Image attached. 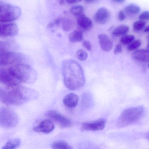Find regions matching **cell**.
<instances>
[{
	"label": "cell",
	"mask_w": 149,
	"mask_h": 149,
	"mask_svg": "<svg viewBox=\"0 0 149 149\" xmlns=\"http://www.w3.org/2000/svg\"><path fill=\"white\" fill-rule=\"evenodd\" d=\"M84 10V7L81 5H76L73 6L71 8L70 12L72 15L75 16H79L83 14Z\"/></svg>",
	"instance_id": "26"
},
{
	"label": "cell",
	"mask_w": 149,
	"mask_h": 149,
	"mask_svg": "<svg viewBox=\"0 0 149 149\" xmlns=\"http://www.w3.org/2000/svg\"><path fill=\"white\" fill-rule=\"evenodd\" d=\"M19 48L15 40L8 39L0 41V54L9 51H13Z\"/></svg>",
	"instance_id": "14"
},
{
	"label": "cell",
	"mask_w": 149,
	"mask_h": 149,
	"mask_svg": "<svg viewBox=\"0 0 149 149\" xmlns=\"http://www.w3.org/2000/svg\"><path fill=\"white\" fill-rule=\"evenodd\" d=\"M68 3L71 4V3H75L78 1H80L79 0H66Z\"/></svg>",
	"instance_id": "35"
},
{
	"label": "cell",
	"mask_w": 149,
	"mask_h": 149,
	"mask_svg": "<svg viewBox=\"0 0 149 149\" xmlns=\"http://www.w3.org/2000/svg\"><path fill=\"white\" fill-rule=\"evenodd\" d=\"M129 27L127 25H121L118 26L113 30L112 35L114 36L118 37L123 36L129 31Z\"/></svg>",
	"instance_id": "21"
},
{
	"label": "cell",
	"mask_w": 149,
	"mask_h": 149,
	"mask_svg": "<svg viewBox=\"0 0 149 149\" xmlns=\"http://www.w3.org/2000/svg\"><path fill=\"white\" fill-rule=\"evenodd\" d=\"M0 101L7 105L21 106L25 101L15 92L8 89L4 90L0 87Z\"/></svg>",
	"instance_id": "7"
},
{
	"label": "cell",
	"mask_w": 149,
	"mask_h": 149,
	"mask_svg": "<svg viewBox=\"0 0 149 149\" xmlns=\"http://www.w3.org/2000/svg\"><path fill=\"white\" fill-rule=\"evenodd\" d=\"M52 147L53 149H71V147L67 143L63 141H57L52 143Z\"/></svg>",
	"instance_id": "24"
},
{
	"label": "cell",
	"mask_w": 149,
	"mask_h": 149,
	"mask_svg": "<svg viewBox=\"0 0 149 149\" xmlns=\"http://www.w3.org/2000/svg\"><path fill=\"white\" fill-rule=\"evenodd\" d=\"M148 40H149V36H148Z\"/></svg>",
	"instance_id": "42"
},
{
	"label": "cell",
	"mask_w": 149,
	"mask_h": 149,
	"mask_svg": "<svg viewBox=\"0 0 149 149\" xmlns=\"http://www.w3.org/2000/svg\"><path fill=\"white\" fill-rule=\"evenodd\" d=\"M141 45V42L140 39H136L132 41L128 45L127 49L130 51H133L137 50Z\"/></svg>",
	"instance_id": "25"
},
{
	"label": "cell",
	"mask_w": 149,
	"mask_h": 149,
	"mask_svg": "<svg viewBox=\"0 0 149 149\" xmlns=\"http://www.w3.org/2000/svg\"><path fill=\"white\" fill-rule=\"evenodd\" d=\"M60 24L62 29L65 31H70L73 29L74 27V24L73 21L67 17L61 18Z\"/></svg>",
	"instance_id": "19"
},
{
	"label": "cell",
	"mask_w": 149,
	"mask_h": 149,
	"mask_svg": "<svg viewBox=\"0 0 149 149\" xmlns=\"http://www.w3.org/2000/svg\"><path fill=\"white\" fill-rule=\"evenodd\" d=\"M79 99V97L76 94L71 93L65 97L63 102L67 108H73L77 106Z\"/></svg>",
	"instance_id": "18"
},
{
	"label": "cell",
	"mask_w": 149,
	"mask_h": 149,
	"mask_svg": "<svg viewBox=\"0 0 149 149\" xmlns=\"http://www.w3.org/2000/svg\"><path fill=\"white\" fill-rule=\"evenodd\" d=\"M62 72L64 81L70 90H77L84 86L85 78L80 65L72 59H67L63 62Z\"/></svg>",
	"instance_id": "1"
},
{
	"label": "cell",
	"mask_w": 149,
	"mask_h": 149,
	"mask_svg": "<svg viewBox=\"0 0 149 149\" xmlns=\"http://www.w3.org/2000/svg\"><path fill=\"white\" fill-rule=\"evenodd\" d=\"M76 56L80 61H85L87 58L88 54L84 50L80 49L76 52Z\"/></svg>",
	"instance_id": "29"
},
{
	"label": "cell",
	"mask_w": 149,
	"mask_h": 149,
	"mask_svg": "<svg viewBox=\"0 0 149 149\" xmlns=\"http://www.w3.org/2000/svg\"><path fill=\"white\" fill-rule=\"evenodd\" d=\"M146 137H147V139L149 141V133H148L147 135H146Z\"/></svg>",
	"instance_id": "40"
},
{
	"label": "cell",
	"mask_w": 149,
	"mask_h": 149,
	"mask_svg": "<svg viewBox=\"0 0 149 149\" xmlns=\"http://www.w3.org/2000/svg\"><path fill=\"white\" fill-rule=\"evenodd\" d=\"M18 31V27L15 23L0 21V37L14 36L17 34Z\"/></svg>",
	"instance_id": "8"
},
{
	"label": "cell",
	"mask_w": 149,
	"mask_h": 149,
	"mask_svg": "<svg viewBox=\"0 0 149 149\" xmlns=\"http://www.w3.org/2000/svg\"><path fill=\"white\" fill-rule=\"evenodd\" d=\"M106 124L105 120H99L92 122L83 123L82 129L86 131H99L104 129Z\"/></svg>",
	"instance_id": "13"
},
{
	"label": "cell",
	"mask_w": 149,
	"mask_h": 149,
	"mask_svg": "<svg viewBox=\"0 0 149 149\" xmlns=\"http://www.w3.org/2000/svg\"><path fill=\"white\" fill-rule=\"evenodd\" d=\"M113 2L116 3H122L124 2L126 0H112Z\"/></svg>",
	"instance_id": "36"
},
{
	"label": "cell",
	"mask_w": 149,
	"mask_h": 149,
	"mask_svg": "<svg viewBox=\"0 0 149 149\" xmlns=\"http://www.w3.org/2000/svg\"><path fill=\"white\" fill-rule=\"evenodd\" d=\"M110 11L105 8H101L99 9L95 15L94 19L95 21L99 24L107 23L110 17Z\"/></svg>",
	"instance_id": "11"
},
{
	"label": "cell",
	"mask_w": 149,
	"mask_h": 149,
	"mask_svg": "<svg viewBox=\"0 0 149 149\" xmlns=\"http://www.w3.org/2000/svg\"><path fill=\"white\" fill-rule=\"evenodd\" d=\"M140 20H149V11H145L139 16Z\"/></svg>",
	"instance_id": "30"
},
{
	"label": "cell",
	"mask_w": 149,
	"mask_h": 149,
	"mask_svg": "<svg viewBox=\"0 0 149 149\" xmlns=\"http://www.w3.org/2000/svg\"><path fill=\"white\" fill-rule=\"evenodd\" d=\"M146 22L144 20H140L135 22L133 24V29L135 31H139L145 27Z\"/></svg>",
	"instance_id": "28"
},
{
	"label": "cell",
	"mask_w": 149,
	"mask_h": 149,
	"mask_svg": "<svg viewBox=\"0 0 149 149\" xmlns=\"http://www.w3.org/2000/svg\"><path fill=\"white\" fill-rule=\"evenodd\" d=\"M0 83L8 88L20 84V82L13 77L8 70L0 68Z\"/></svg>",
	"instance_id": "10"
},
{
	"label": "cell",
	"mask_w": 149,
	"mask_h": 149,
	"mask_svg": "<svg viewBox=\"0 0 149 149\" xmlns=\"http://www.w3.org/2000/svg\"><path fill=\"white\" fill-rule=\"evenodd\" d=\"M77 23L78 26L82 29L88 30L93 27V22L91 19L84 14L77 17Z\"/></svg>",
	"instance_id": "17"
},
{
	"label": "cell",
	"mask_w": 149,
	"mask_h": 149,
	"mask_svg": "<svg viewBox=\"0 0 149 149\" xmlns=\"http://www.w3.org/2000/svg\"><path fill=\"white\" fill-rule=\"evenodd\" d=\"M65 3V0H59V3H60V4H64V3Z\"/></svg>",
	"instance_id": "39"
},
{
	"label": "cell",
	"mask_w": 149,
	"mask_h": 149,
	"mask_svg": "<svg viewBox=\"0 0 149 149\" xmlns=\"http://www.w3.org/2000/svg\"><path fill=\"white\" fill-rule=\"evenodd\" d=\"M21 15L19 7L0 1V21L12 22L17 20Z\"/></svg>",
	"instance_id": "4"
},
{
	"label": "cell",
	"mask_w": 149,
	"mask_h": 149,
	"mask_svg": "<svg viewBox=\"0 0 149 149\" xmlns=\"http://www.w3.org/2000/svg\"><path fill=\"white\" fill-rule=\"evenodd\" d=\"M21 144V140L18 138L13 139L8 141L2 148L4 149H15L19 147Z\"/></svg>",
	"instance_id": "23"
},
{
	"label": "cell",
	"mask_w": 149,
	"mask_h": 149,
	"mask_svg": "<svg viewBox=\"0 0 149 149\" xmlns=\"http://www.w3.org/2000/svg\"><path fill=\"white\" fill-rule=\"evenodd\" d=\"M141 8L138 5L134 3L128 4L124 8V12L128 15H137L141 11Z\"/></svg>",
	"instance_id": "20"
},
{
	"label": "cell",
	"mask_w": 149,
	"mask_h": 149,
	"mask_svg": "<svg viewBox=\"0 0 149 149\" xmlns=\"http://www.w3.org/2000/svg\"><path fill=\"white\" fill-rule=\"evenodd\" d=\"M82 45L84 48H86L89 51L92 50V44H91V43L88 40H85V41H83V43H82Z\"/></svg>",
	"instance_id": "31"
},
{
	"label": "cell",
	"mask_w": 149,
	"mask_h": 149,
	"mask_svg": "<svg viewBox=\"0 0 149 149\" xmlns=\"http://www.w3.org/2000/svg\"><path fill=\"white\" fill-rule=\"evenodd\" d=\"M144 112L143 107L131 108L124 110L117 120L116 125L118 127H123L132 125L142 116Z\"/></svg>",
	"instance_id": "3"
},
{
	"label": "cell",
	"mask_w": 149,
	"mask_h": 149,
	"mask_svg": "<svg viewBox=\"0 0 149 149\" xmlns=\"http://www.w3.org/2000/svg\"><path fill=\"white\" fill-rule=\"evenodd\" d=\"M48 115L62 127H70L72 125L71 121L69 119L55 110L49 111Z\"/></svg>",
	"instance_id": "9"
},
{
	"label": "cell",
	"mask_w": 149,
	"mask_h": 149,
	"mask_svg": "<svg viewBox=\"0 0 149 149\" xmlns=\"http://www.w3.org/2000/svg\"><path fill=\"white\" fill-rule=\"evenodd\" d=\"M19 121V116L14 110L7 107L0 108V127L12 128L15 127Z\"/></svg>",
	"instance_id": "5"
},
{
	"label": "cell",
	"mask_w": 149,
	"mask_h": 149,
	"mask_svg": "<svg viewBox=\"0 0 149 149\" xmlns=\"http://www.w3.org/2000/svg\"><path fill=\"white\" fill-rule=\"evenodd\" d=\"M135 39V37L134 35L129 34V35H123L120 38V42L123 44L128 45L130 43L134 41Z\"/></svg>",
	"instance_id": "27"
},
{
	"label": "cell",
	"mask_w": 149,
	"mask_h": 149,
	"mask_svg": "<svg viewBox=\"0 0 149 149\" xmlns=\"http://www.w3.org/2000/svg\"><path fill=\"white\" fill-rule=\"evenodd\" d=\"M26 60V56L24 54L15 51L7 52L0 54V66H12L24 63Z\"/></svg>",
	"instance_id": "6"
},
{
	"label": "cell",
	"mask_w": 149,
	"mask_h": 149,
	"mask_svg": "<svg viewBox=\"0 0 149 149\" xmlns=\"http://www.w3.org/2000/svg\"><path fill=\"white\" fill-rule=\"evenodd\" d=\"M95 1H96V0H85L86 2L88 3L93 2Z\"/></svg>",
	"instance_id": "37"
},
{
	"label": "cell",
	"mask_w": 149,
	"mask_h": 149,
	"mask_svg": "<svg viewBox=\"0 0 149 149\" xmlns=\"http://www.w3.org/2000/svg\"><path fill=\"white\" fill-rule=\"evenodd\" d=\"M61 20V18H59V17H58V18H56V19L54 22V23L55 25H56V26H58V25L60 24Z\"/></svg>",
	"instance_id": "34"
},
{
	"label": "cell",
	"mask_w": 149,
	"mask_h": 149,
	"mask_svg": "<svg viewBox=\"0 0 149 149\" xmlns=\"http://www.w3.org/2000/svg\"><path fill=\"white\" fill-rule=\"evenodd\" d=\"M99 43L101 48L105 52L111 50L113 47V43L109 37L106 34H100L98 36Z\"/></svg>",
	"instance_id": "15"
},
{
	"label": "cell",
	"mask_w": 149,
	"mask_h": 149,
	"mask_svg": "<svg viewBox=\"0 0 149 149\" xmlns=\"http://www.w3.org/2000/svg\"><path fill=\"white\" fill-rule=\"evenodd\" d=\"M83 33L80 30L74 31L69 36V40L72 43L81 42L83 40Z\"/></svg>",
	"instance_id": "22"
},
{
	"label": "cell",
	"mask_w": 149,
	"mask_h": 149,
	"mask_svg": "<svg viewBox=\"0 0 149 149\" xmlns=\"http://www.w3.org/2000/svg\"><path fill=\"white\" fill-rule=\"evenodd\" d=\"M55 128L54 123L49 120L41 122L38 126L34 127L33 129L36 132L48 134L53 131Z\"/></svg>",
	"instance_id": "12"
},
{
	"label": "cell",
	"mask_w": 149,
	"mask_h": 149,
	"mask_svg": "<svg viewBox=\"0 0 149 149\" xmlns=\"http://www.w3.org/2000/svg\"><path fill=\"white\" fill-rule=\"evenodd\" d=\"M144 31L145 32H149V25L145 28V29H144Z\"/></svg>",
	"instance_id": "38"
},
{
	"label": "cell",
	"mask_w": 149,
	"mask_h": 149,
	"mask_svg": "<svg viewBox=\"0 0 149 149\" xmlns=\"http://www.w3.org/2000/svg\"><path fill=\"white\" fill-rule=\"evenodd\" d=\"M8 71L20 82L32 84L36 82L37 79L36 71L29 65L25 63H21L10 66Z\"/></svg>",
	"instance_id": "2"
},
{
	"label": "cell",
	"mask_w": 149,
	"mask_h": 149,
	"mask_svg": "<svg viewBox=\"0 0 149 149\" xmlns=\"http://www.w3.org/2000/svg\"><path fill=\"white\" fill-rule=\"evenodd\" d=\"M132 58L136 61L141 62H149V49H141L134 51Z\"/></svg>",
	"instance_id": "16"
},
{
	"label": "cell",
	"mask_w": 149,
	"mask_h": 149,
	"mask_svg": "<svg viewBox=\"0 0 149 149\" xmlns=\"http://www.w3.org/2000/svg\"><path fill=\"white\" fill-rule=\"evenodd\" d=\"M122 45L120 44H117L115 46L114 49V53L116 54H119L122 52Z\"/></svg>",
	"instance_id": "33"
},
{
	"label": "cell",
	"mask_w": 149,
	"mask_h": 149,
	"mask_svg": "<svg viewBox=\"0 0 149 149\" xmlns=\"http://www.w3.org/2000/svg\"><path fill=\"white\" fill-rule=\"evenodd\" d=\"M148 68H149V64L148 65Z\"/></svg>",
	"instance_id": "41"
},
{
	"label": "cell",
	"mask_w": 149,
	"mask_h": 149,
	"mask_svg": "<svg viewBox=\"0 0 149 149\" xmlns=\"http://www.w3.org/2000/svg\"><path fill=\"white\" fill-rule=\"evenodd\" d=\"M118 18L119 21H123L126 18L125 12L123 10H120L118 15Z\"/></svg>",
	"instance_id": "32"
}]
</instances>
